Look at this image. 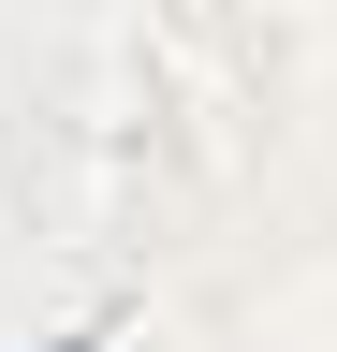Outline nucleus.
<instances>
[{"label":"nucleus","instance_id":"nucleus-1","mask_svg":"<svg viewBox=\"0 0 337 352\" xmlns=\"http://www.w3.org/2000/svg\"><path fill=\"white\" fill-rule=\"evenodd\" d=\"M59 352H73V338H59Z\"/></svg>","mask_w":337,"mask_h":352}]
</instances>
